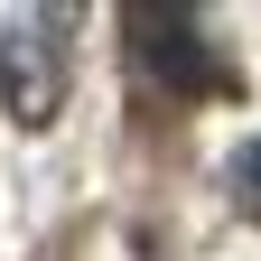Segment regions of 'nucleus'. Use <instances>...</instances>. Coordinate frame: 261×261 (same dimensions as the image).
<instances>
[{
    "label": "nucleus",
    "instance_id": "nucleus-3",
    "mask_svg": "<svg viewBox=\"0 0 261 261\" xmlns=\"http://www.w3.org/2000/svg\"><path fill=\"white\" fill-rule=\"evenodd\" d=\"M233 177H243V196H252V215H261V140L243 149V168H233Z\"/></svg>",
    "mask_w": 261,
    "mask_h": 261
},
{
    "label": "nucleus",
    "instance_id": "nucleus-2",
    "mask_svg": "<svg viewBox=\"0 0 261 261\" xmlns=\"http://www.w3.org/2000/svg\"><path fill=\"white\" fill-rule=\"evenodd\" d=\"M56 28H65V19H19L10 47H0V93H10L19 121H47L56 93H65V47H47Z\"/></svg>",
    "mask_w": 261,
    "mask_h": 261
},
{
    "label": "nucleus",
    "instance_id": "nucleus-1",
    "mask_svg": "<svg viewBox=\"0 0 261 261\" xmlns=\"http://www.w3.org/2000/svg\"><path fill=\"white\" fill-rule=\"evenodd\" d=\"M130 56L149 65L159 84H177V93H205L215 84V56H205V28H196L187 10H130Z\"/></svg>",
    "mask_w": 261,
    "mask_h": 261
}]
</instances>
